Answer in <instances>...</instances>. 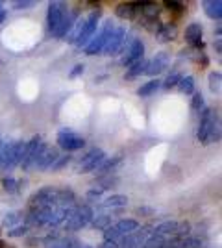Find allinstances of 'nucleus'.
<instances>
[{
    "label": "nucleus",
    "mask_w": 222,
    "mask_h": 248,
    "mask_svg": "<svg viewBox=\"0 0 222 248\" xmlns=\"http://www.w3.org/2000/svg\"><path fill=\"white\" fill-rule=\"evenodd\" d=\"M200 124L196 130V137L202 145H209L219 141L221 137V126H219V115L215 113V109L211 108H204L200 111Z\"/></svg>",
    "instance_id": "f257e3e1"
},
{
    "label": "nucleus",
    "mask_w": 222,
    "mask_h": 248,
    "mask_svg": "<svg viewBox=\"0 0 222 248\" xmlns=\"http://www.w3.org/2000/svg\"><path fill=\"white\" fill-rule=\"evenodd\" d=\"M95 217V211L89 204H82V206H76L71 213V217L67 218V222L63 224V228L67 232H76V230H82L87 224H91V220Z\"/></svg>",
    "instance_id": "f03ea898"
},
{
    "label": "nucleus",
    "mask_w": 222,
    "mask_h": 248,
    "mask_svg": "<svg viewBox=\"0 0 222 248\" xmlns=\"http://www.w3.org/2000/svg\"><path fill=\"white\" fill-rule=\"evenodd\" d=\"M98 21H100V11H91L87 17H84V22H82V28H80V33H78V39H76V46H87V43L95 37L96 33V26H98Z\"/></svg>",
    "instance_id": "7ed1b4c3"
},
{
    "label": "nucleus",
    "mask_w": 222,
    "mask_h": 248,
    "mask_svg": "<svg viewBox=\"0 0 222 248\" xmlns=\"http://www.w3.org/2000/svg\"><path fill=\"white\" fill-rule=\"evenodd\" d=\"M58 187H43L30 198V209H44V207L58 206Z\"/></svg>",
    "instance_id": "20e7f679"
},
{
    "label": "nucleus",
    "mask_w": 222,
    "mask_h": 248,
    "mask_svg": "<svg viewBox=\"0 0 222 248\" xmlns=\"http://www.w3.org/2000/svg\"><path fill=\"white\" fill-rule=\"evenodd\" d=\"M113 30H115V24L111 21H106V24H104V28L100 30V33H96L95 37L91 39V41L87 43V46H85L84 50L87 56H95V54H102V50H104V46H106L107 39L111 37V33H113Z\"/></svg>",
    "instance_id": "39448f33"
},
{
    "label": "nucleus",
    "mask_w": 222,
    "mask_h": 248,
    "mask_svg": "<svg viewBox=\"0 0 222 248\" xmlns=\"http://www.w3.org/2000/svg\"><path fill=\"white\" fill-rule=\"evenodd\" d=\"M58 146L63 148L65 152H76L85 146V139L71 128H63L58 132Z\"/></svg>",
    "instance_id": "423d86ee"
},
{
    "label": "nucleus",
    "mask_w": 222,
    "mask_h": 248,
    "mask_svg": "<svg viewBox=\"0 0 222 248\" xmlns=\"http://www.w3.org/2000/svg\"><path fill=\"white\" fill-rule=\"evenodd\" d=\"M44 146H46V143H43V139L39 135L32 137V139L26 143V146H24V155H22V161H21V165L24 170H30V169H32L33 163H35V159L39 157V154L43 152Z\"/></svg>",
    "instance_id": "0eeeda50"
},
{
    "label": "nucleus",
    "mask_w": 222,
    "mask_h": 248,
    "mask_svg": "<svg viewBox=\"0 0 222 248\" xmlns=\"http://www.w3.org/2000/svg\"><path fill=\"white\" fill-rule=\"evenodd\" d=\"M124 43H126V28L124 26H115V30L111 33V37L107 39L102 54H106V56H117V54L122 52Z\"/></svg>",
    "instance_id": "6e6552de"
},
{
    "label": "nucleus",
    "mask_w": 222,
    "mask_h": 248,
    "mask_svg": "<svg viewBox=\"0 0 222 248\" xmlns=\"http://www.w3.org/2000/svg\"><path fill=\"white\" fill-rule=\"evenodd\" d=\"M69 13L67 6L63 2H50L48 4V11H46V22H48V30L56 33V30L59 28V24L63 22L65 15Z\"/></svg>",
    "instance_id": "1a4fd4ad"
},
{
    "label": "nucleus",
    "mask_w": 222,
    "mask_h": 248,
    "mask_svg": "<svg viewBox=\"0 0 222 248\" xmlns=\"http://www.w3.org/2000/svg\"><path fill=\"white\" fill-rule=\"evenodd\" d=\"M106 159V152L102 148H93L82 157L80 165H78V172H93L98 169V165Z\"/></svg>",
    "instance_id": "9d476101"
},
{
    "label": "nucleus",
    "mask_w": 222,
    "mask_h": 248,
    "mask_svg": "<svg viewBox=\"0 0 222 248\" xmlns=\"http://www.w3.org/2000/svg\"><path fill=\"white\" fill-rule=\"evenodd\" d=\"M24 146L26 143L24 141H11L10 146H8V154H6V161L0 170H11L13 167L21 165L22 155H24Z\"/></svg>",
    "instance_id": "9b49d317"
},
{
    "label": "nucleus",
    "mask_w": 222,
    "mask_h": 248,
    "mask_svg": "<svg viewBox=\"0 0 222 248\" xmlns=\"http://www.w3.org/2000/svg\"><path fill=\"white\" fill-rule=\"evenodd\" d=\"M143 56H145V43L141 41L139 37H133L130 46H128L126 54H124V58H122V65L130 67V65H133L139 60H143Z\"/></svg>",
    "instance_id": "f8f14e48"
},
{
    "label": "nucleus",
    "mask_w": 222,
    "mask_h": 248,
    "mask_svg": "<svg viewBox=\"0 0 222 248\" xmlns=\"http://www.w3.org/2000/svg\"><path fill=\"white\" fill-rule=\"evenodd\" d=\"M170 63V56L167 52H158L150 62H148V67H147V74L148 76H156L158 78V74H161L167 67H169Z\"/></svg>",
    "instance_id": "ddd939ff"
},
{
    "label": "nucleus",
    "mask_w": 222,
    "mask_h": 248,
    "mask_svg": "<svg viewBox=\"0 0 222 248\" xmlns=\"http://www.w3.org/2000/svg\"><path fill=\"white\" fill-rule=\"evenodd\" d=\"M59 157V150L56 148V146H44L43 148V152L39 154V157L35 159V163L33 167H37L39 170H46V169H50V167L56 163V159Z\"/></svg>",
    "instance_id": "4468645a"
},
{
    "label": "nucleus",
    "mask_w": 222,
    "mask_h": 248,
    "mask_svg": "<svg viewBox=\"0 0 222 248\" xmlns=\"http://www.w3.org/2000/svg\"><path fill=\"white\" fill-rule=\"evenodd\" d=\"M202 33H204L202 24H198V22H191L189 26L185 28V39H187V43H189L191 46L202 48V46H204V43H202Z\"/></svg>",
    "instance_id": "2eb2a0df"
},
{
    "label": "nucleus",
    "mask_w": 222,
    "mask_h": 248,
    "mask_svg": "<svg viewBox=\"0 0 222 248\" xmlns=\"http://www.w3.org/2000/svg\"><path fill=\"white\" fill-rule=\"evenodd\" d=\"M122 163V155L117 154V155H111V157H106L100 165H98V169H96V174L98 176H107L111 174V172H115L117 167Z\"/></svg>",
    "instance_id": "dca6fc26"
},
{
    "label": "nucleus",
    "mask_w": 222,
    "mask_h": 248,
    "mask_svg": "<svg viewBox=\"0 0 222 248\" xmlns=\"http://www.w3.org/2000/svg\"><path fill=\"white\" fill-rule=\"evenodd\" d=\"M80 19V13L78 11H69L67 15H65V19H63V22L59 24V28L56 30V37H67V33L73 30V26H74V22Z\"/></svg>",
    "instance_id": "f3484780"
},
{
    "label": "nucleus",
    "mask_w": 222,
    "mask_h": 248,
    "mask_svg": "<svg viewBox=\"0 0 222 248\" xmlns=\"http://www.w3.org/2000/svg\"><path fill=\"white\" fill-rule=\"evenodd\" d=\"M117 17H120V19H126V21H132V19H135L139 13V4L137 2H126V4H118L117 6Z\"/></svg>",
    "instance_id": "a211bd4d"
},
{
    "label": "nucleus",
    "mask_w": 222,
    "mask_h": 248,
    "mask_svg": "<svg viewBox=\"0 0 222 248\" xmlns=\"http://www.w3.org/2000/svg\"><path fill=\"white\" fill-rule=\"evenodd\" d=\"M204 11L206 15L213 21H221L222 19V2L221 0H206L204 2Z\"/></svg>",
    "instance_id": "6ab92c4d"
},
{
    "label": "nucleus",
    "mask_w": 222,
    "mask_h": 248,
    "mask_svg": "<svg viewBox=\"0 0 222 248\" xmlns=\"http://www.w3.org/2000/svg\"><path fill=\"white\" fill-rule=\"evenodd\" d=\"M74 200H76V195L73 193V189H67V187H61L58 189V206L59 207H74Z\"/></svg>",
    "instance_id": "aec40b11"
},
{
    "label": "nucleus",
    "mask_w": 222,
    "mask_h": 248,
    "mask_svg": "<svg viewBox=\"0 0 222 248\" xmlns=\"http://www.w3.org/2000/svg\"><path fill=\"white\" fill-rule=\"evenodd\" d=\"M147 67H148V62L145 58L135 62L133 65H130L126 73V80H133V78H139L141 74H147Z\"/></svg>",
    "instance_id": "412c9836"
},
{
    "label": "nucleus",
    "mask_w": 222,
    "mask_h": 248,
    "mask_svg": "<svg viewBox=\"0 0 222 248\" xmlns=\"http://www.w3.org/2000/svg\"><path fill=\"white\" fill-rule=\"evenodd\" d=\"M115 228L118 230V233L124 237V235H128V233H133V232L137 230L139 222L135 220V218H122V220H118V222H117Z\"/></svg>",
    "instance_id": "4be33fe9"
},
{
    "label": "nucleus",
    "mask_w": 222,
    "mask_h": 248,
    "mask_svg": "<svg viewBox=\"0 0 222 248\" xmlns=\"http://www.w3.org/2000/svg\"><path fill=\"white\" fill-rule=\"evenodd\" d=\"M176 232H178V222L176 220H165V222H161L156 226L154 230V233H159V235H174L176 237Z\"/></svg>",
    "instance_id": "5701e85b"
},
{
    "label": "nucleus",
    "mask_w": 222,
    "mask_h": 248,
    "mask_svg": "<svg viewBox=\"0 0 222 248\" xmlns=\"http://www.w3.org/2000/svg\"><path fill=\"white\" fill-rule=\"evenodd\" d=\"M159 87H161V82H159L158 78H152L150 82L143 83V85L139 87V89H137V94H139V96H143V98H147V96H150V94L156 93Z\"/></svg>",
    "instance_id": "b1692460"
},
{
    "label": "nucleus",
    "mask_w": 222,
    "mask_h": 248,
    "mask_svg": "<svg viewBox=\"0 0 222 248\" xmlns=\"http://www.w3.org/2000/svg\"><path fill=\"white\" fill-rule=\"evenodd\" d=\"M176 26L174 24H161L158 30V37L161 41H172V39H176Z\"/></svg>",
    "instance_id": "393cba45"
},
{
    "label": "nucleus",
    "mask_w": 222,
    "mask_h": 248,
    "mask_svg": "<svg viewBox=\"0 0 222 248\" xmlns=\"http://www.w3.org/2000/svg\"><path fill=\"white\" fill-rule=\"evenodd\" d=\"M91 226L95 228V230H106V228L111 226V215H107V213H102V215H96L93 217L91 220Z\"/></svg>",
    "instance_id": "a878e982"
},
{
    "label": "nucleus",
    "mask_w": 222,
    "mask_h": 248,
    "mask_svg": "<svg viewBox=\"0 0 222 248\" xmlns=\"http://www.w3.org/2000/svg\"><path fill=\"white\" fill-rule=\"evenodd\" d=\"M126 204H128V197H124V195H111V197H107L102 202L104 207H124Z\"/></svg>",
    "instance_id": "bb28decb"
},
{
    "label": "nucleus",
    "mask_w": 222,
    "mask_h": 248,
    "mask_svg": "<svg viewBox=\"0 0 222 248\" xmlns=\"http://www.w3.org/2000/svg\"><path fill=\"white\" fill-rule=\"evenodd\" d=\"M2 186H4V191H8V193H19L22 187H24V182H19V180H15V178H4L2 180Z\"/></svg>",
    "instance_id": "cd10ccee"
},
{
    "label": "nucleus",
    "mask_w": 222,
    "mask_h": 248,
    "mask_svg": "<svg viewBox=\"0 0 222 248\" xmlns=\"http://www.w3.org/2000/svg\"><path fill=\"white\" fill-rule=\"evenodd\" d=\"M96 184H98V189H102V191H106V189H109V187H115L117 184H118V178L117 176H98L96 178Z\"/></svg>",
    "instance_id": "c85d7f7f"
},
{
    "label": "nucleus",
    "mask_w": 222,
    "mask_h": 248,
    "mask_svg": "<svg viewBox=\"0 0 222 248\" xmlns=\"http://www.w3.org/2000/svg\"><path fill=\"white\" fill-rule=\"evenodd\" d=\"M178 89L183 94H192L194 93V78L192 76H181L180 83H178Z\"/></svg>",
    "instance_id": "c756f323"
},
{
    "label": "nucleus",
    "mask_w": 222,
    "mask_h": 248,
    "mask_svg": "<svg viewBox=\"0 0 222 248\" xmlns=\"http://www.w3.org/2000/svg\"><path fill=\"white\" fill-rule=\"evenodd\" d=\"M221 82H222V74L219 71H211L209 73V89L211 93H221Z\"/></svg>",
    "instance_id": "7c9ffc66"
},
{
    "label": "nucleus",
    "mask_w": 222,
    "mask_h": 248,
    "mask_svg": "<svg viewBox=\"0 0 222 248\" xmlns=\"http://www.w3.org/2000/svg\"><path fill=\"white\" fill-rule=\"evenodd\" d=\"M78 245L74 239H71V237H59V239H56L54 243H50L46 248H74Z\"/></svg>",
    "instance_id": "2f4dec72"
},
{
    "label": "nucleus",
    "mask_w": 222,
    "mask_h": 248,
    "mask_svg": "<svg viewBox=\"0 0 222 248\" xmlns=\"http://www.w3.org/2000/svg\"><path fill=\"white\" fill-rule=\"evenodd\" d=\"M28 230H30V226H28L26 222H21V224H17V226L10 228V230H8V235H10V237H22V235L28 233Z\"/></svg>",
    "instance_id": "473e14b6"
},
{
    "label": "nucleus",
    "mask_w": 222,
    "mask_h": 248,
    "mask_svg": "<svg viewBox=\"0 0 222 248\" xmlns=\"http://www.w3.org/2000/svg\"><path fill=\"white\" fill-rule=\"evenodd\" d=\"M21 220H22V213L13 211V213H8V215L4 217V226H8V230H10V228L21 224Z\"/></svg>",
    "instance_id": "72a5a7b5"
},
{
    "label": "nucleus",
    "mask_w": 222,
    "mask_h": 248,
    "mask_svg": "<svg viewBox=\"0 0 222 248\" xmlns=\"http://www.w3.org/2000/svg\"><path fill=\"white\" fill-rule=\"evenodd\" d=\"M191 108H192L194 111H202V109L206 108V100H204V94H202V93H192Z\"/></svg>",
    "instance_id": "f704fd0d"
},
{
    "label": "nucleus",
    "mask_w": 222,
    "mask_h": 248,
    "mask_svg": "<svg viewBox=\"0 0 222 248\" xmlns=\"http://www.w3.org/2000/svg\"><path fill=\"white\" fill-rule=\"evenodd\" d=\"M73 159V155H69V154H65V155H59L58 159H56V163H54L50 169H52V172H58V170H61L63 167L69 165V161Z\"/></svg>",
    "instance_id": "c9c22d12"
},
{
    "label": "nucleus",
    "mask_w": 222,
    "mask_h": 248,
    "mask_svg": "<svg viewBox=\"0 0 222 248\" xmlns=\"http://www.w3.org/2000/svg\"><path fill=\"white\" fill-rule=\"evenodd\" d=\"M180 80H181V74L172 73V74H169L167 80L163 82V87H165V89H172V87H176V85L180 83Z\"/></svg>",
    "instance_id": "e433bc0d"
},
{
    "label": "nucleus",
    "mask_w": 222,
    "mask_h": 248,
    "mask_svg": "<svg viewBox=\"0 0 222 248\" xmlns=\"http://www.w3.org/2000/svg\"><path fill=\"white\" fill-rule=\"evenodd\" d=\"M35 6V2L33 0H19V2H15L13 4V8L15 10H28V8H33Z\"/></svg>",
    "instance_id": "4c0bfd02"
},
{
    "label": "nucleus",
    "mask_w": 222,
    "mask_h": 248,
    "mask_svg": "<svg viewBox=\"0 0 222 248\" xmlns=\"http://www.w3.org/2000/svg\"><path fill=\"white\" fill-rule=\"evenodd\" d=\"M8 146H10V141H4V143H0V169L4 165V161H6V154H8Z\"/></svg>",
    "instance_id": "58836bf2"
},
{
    "label": "nucleus",
    "mask_w": 222,
    "mask_h": 248,
    "mask_svg": "<svg viewBox=\"0 0 222 248\" xmlns=\"http://www.w3.org/2000/svg\"><path fill=\"white\" fill-rule=\"evenodd\" d=\"M84 71H85V65L78 63V65H74V69L69 73V78H78L80 74H84Z\"/></svg>",
    "instance_id": "ea45409f"
},
{
    "label": "nucleus",
    "mask_w": 222,
    "mask_h": 248,
    "mask_svg": "<svg viewBox=\"0 0 222 248\" xmlns=\"http://www.w3.org/2000/svg\"><path fill=\"white\" fill-rule=\"evenodd\" d=\"M165 6H167L169 10H172V11H183V10H185V6H183L181 2H172V0L165 2Z\"/></svg>",
    "instance_id": "a19ab883"
},
{
    "label": "nucleus",
    "mask_w": 222,
    "mask_h": 248,
    "mask_svg": "<svg viewBox=\"0 0 222 248\" xmlns=\"http://www.w3.org/2000/svg\"><path fill=\"white\" fill-rule=\"evenodd\" d=\"M102 193H104L102 189H98V187H93V189H89V191H87V195H85V197H87V198H98L100 195H102Z\"/></svg>",
    "instance_id": "79ce46f5"
},
{
    "label": "nucleus",
    "mask_w": 222,
    "mask_h": 248,
    "mask_svg": "<svg viewBox=\"0 0 222 248\" xmlns=\"http://www.w3.org/2000/svg\"><path fill=\"white\" fill-rule=\"evenodd\" d=\"M98 248H117V245L115 243H111V241H104Z\"/></svg>",
    "instance_id": "37998d69"
},
{
    "label": "nucleus",
    "mask_w": 222,
    "mask_h": 248,
    "mask_svg": "<svg viewBox=\"0 0 222 248\" xmlns=\"http://www.w3.org/2000/svg\"><path fill=\"white\" fill-rule=\"evenodd\" d=\"M215 50H217V54H221V50H222V43H221V39H217V41H215Z\"/></svg>",
    "instance_id": "c03bdc74"
},
{
    "label": "nucleus",
    "mask_w": 222,
    "mask_h": 248,
    "mask_svg": "<svg viewBox=\"0 0 222 248\" xmlns=\"http://www.w3.org/2000/svg\"><path fill=\"white\" fill-rule=\"evenodd\" d=\"M6 17H8V13H6V10L2 8V10H0V24L6 21Z\"/></svg>",
    "instance_id": "a18cd8bd"
},
{
    "label": "nucleus",
    "mask_w": 222,
    "mask_h": 248,
    "mask_svg": "<svg viewBox=\"0 0 222 248\" xmlns=\"http://www.w3.org/2000/svg\"><path fill=\"white\" fill-rule=\"evenodd\" d=\"M139 213H154L150 207H139Z\"/></svg>",
    "instance_id": "49530a36"
},
{
    "label": "nucleus",
    "mask_w": 222,
    "mask_h": 248,
    "mask_svg": "<svg viewBox=\"0 0 222 248\" xmlns=\"http://www.w3.org/2000/svg\"><path fill=\"white\" fill-rule=\"evenodd\" d=\"M74 248H93V247H89V245H76Z\"/></svg>",
    "instance_id": "de8ad7c7"
},
{
    "label": "nucleus",
    "mask_w": 222,
    "mask_h": 248,
    "mask_svg": "<svg viewBox=\"0 0 222 248\" xmlns=\"http://www.w3.org/2000/svg\"><path fill=\"white\" fill-rule=\"evenodd\" d=\"M0 10H2V4H0Z\"/></svg>",
    "instance_id": "09e8293b"
}]
</instances>
